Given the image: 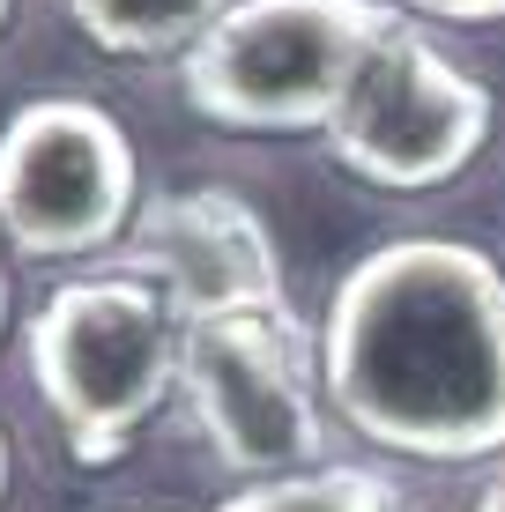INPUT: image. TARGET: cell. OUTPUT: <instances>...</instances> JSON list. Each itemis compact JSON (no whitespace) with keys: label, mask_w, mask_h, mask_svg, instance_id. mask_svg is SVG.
<instances>
[{"label":"cell","mask_w":505,"mask_h":512,"mask_svg":"<svg viewBox=\"0 0 505 512\" xmlns=\"http://www.w3.org/2000/svg\"><path fill=\"white\" fill-rule=\"evenodd\" d=\"M320 386L364 446L505 461V268L461 238H394L335 282Z\"/></svg>","instance_id":"cell-1"},{"label":"cell","mask_w":505,"mask_h":512,"mask_svg":"<svg viewBox=\"0 0 505 512\" xmlns=\"http://www.w3.org/2000/svg\"><path fill=\"white\" fill-rule=\"evenodd\" d=\"M23 349L67 453L82 468H112L149 431V416L179 394L186 320L149 275L112 260V268L60 282L30 312Z\"/></svg>","instance_id":"cell-2"},{"label":"cell","mask_w":505,"mask_h":512,"mask_svg":"<svg viewBox=\"0 0 505 512\" xmlns=\"http://www.w3.org/2000/svg\"><path fill=\"white\" fill-rule=\"evenodd\" d=\"M394 0H231L179 60V90L231 134H327Z\"/></svg>","instance_id":"cell-3"},{"label":"cell","mask_w":505,"mask_h":512,"mask_svg":"<svg viewBox=\"0 0 505 512\" xmlns=\"http://www.w3.org/2000/svg\"><path fill=\"white\" fill-rule=\"evenodd\" d=\"M179 394L201 423L208 453L246 483L327 468L320 334L290 305L194 320L179 349Z\"/></svg>","instance_id":"cell-4"},{"label":"cell","mask_w":505,"mask_h":512,"mask_svg":"<svg viewBox=\"0 0 505 512\" xmlns=\"http://www.w3.org/2000/svg\"><path fill=\"white\" fill-rule=\"evenodd\" d=\"M491 119V90L461 60H446V45L416 15H394L327 119V149L379 193H431L483 156Z\"/></svg>","instance_id":"cell-5"},{"label":"cell","mask_w":505,"mask_h":512,"mask_svg":"<svg viewBox=\"0 0 505 512\" xmlns=\"http://www.w3.org/2000/svg\"><path fill=\"white\" fill-rule=\"evenodd\" d=\"M142 216V156L97 97H30L0 127V238L23 260H97Z\"/></svg>","instance_id":"cell-6"},{"label":"cell","mask_w":505,"mask_h":512,"mask_svg":"<svg viewBox=\"0 0 505 512\" xmlns=\"http://www.w3.org/2000/svg\"><path fill=\"white\" fill-rule=\"evenodd\" d=\"M127 268L149 275L186 327L216 320V312L290 305L275 231L260 223V208L246 193H231V186L156 193L127 231Z\"/></svg>","instance_id":"cell-7"},{"label":"cell","mask_w":505,"mask_h":512,"mask_svg":"<svg viewBox=\"0 0 505 512\" xmlns=\"http://www.w3.org/2000/svg\"><path fill=\"white\" fill-rule=\"evenodd\" d=\"M231 0H67V23L104 60H186Z\"/></svg>","instance_id":"cell-8"},{"label":"cell","mask_w":505,"mask_h":512,"mask_svg":"<svg viewBox=\"0 0 505 512\" xmlns=\"http://www.w3.org/2000/svg\"><path fill=\"white\" fill-rule=\"evenodd\" d=\"M216 512H394V483L379 468H305L231 490Z\"/></svg>","instance_id":"cell-9"},{"label":"cell","mask_w":505,"mask_h":512,"mask_svg":"<svg viewBox=\"0 0 505 512\" xmlns=\"http://www.w3.org/2000/svg\"><path fill=\"white\" fill-rule=\"evenodd\" d=\"M394 8L431 23H505V0H394Z\"/></svg>","instance_id":"cell-10"},{"label":"cell","mask_w":505,"mask_h":512,"mask_svg":"<svg viewBox=\"0 0 505 512\" xmlns=\"http://www.w3.org/2000/svg\"><path fill=\"white\" fill-rule=\"evenodd\" d=\"M476 512H505V461L491 468V483H483V498H476Z\"/></svg>","instance_id":"cell-11"},{"label":"cell","mask_w":505,"mask_h":512,"mask_svg":"<svg viewBox=\"0 0 505 512\" xmlns=\"http://www.w3.org/2000/svg\"><path fill=\"white\" fill-rule=\"evenodd\" d=\"M8 312H15V282H8V260H0V334H8Z\"/></svg>","instance_id":"cell-12"},{"label":"cell","mask_w":505,"mask_h":512,"mask_svg":"<svg viewBox=\"0 0 505 512\" xmlns=\"http://www.w3.org/2000/svg\"><path fill=\"white\" fill-rule=\"evenodd\" d=\"M0 498H8V431H0Z\"/></svg>","instance_id":"cell-13"},{"label":"cell","mask_w":505,"mask_h":512,"mask_svg":"<svg viewBox=\"0 0 505 512\" xmlns=\"http://www.w3.org/2000/svg\"><path fill=\"white\" fill-rule=\"evenodd\" d=\"M8 15H15V0H0V30H8Z\"/></svg>","instance_id":"cell-14"},{"label":"cell","mask_w":505,"mask_h":512,"mask_svg":"<svg viewBox=\"0 0 505 512\" xmlns=\"http://www.w3.org/2000/svg\"><path fill=\"white\" fill-rule=\"evenodd\" d=\"M134 512H142V505H134Z\"/></svg>","instance_id":"cell-15"}]
</instances>
